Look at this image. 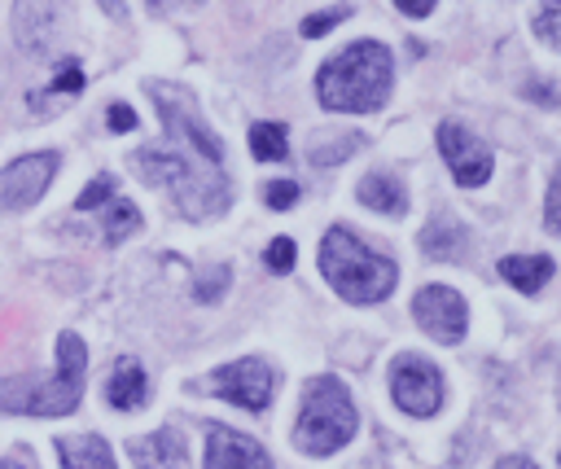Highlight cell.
I'll use <instances>...</instances> for the list:
<instances>
[{
  "mask_svg": "<svg viewBox=\"0 0 561 469\" xmlns=\"http://www.w3.org/2000/svg\"><path fill=\"white\" fill-rule=\"evenodd\" d=\"M149 96L158 101V118L167 127V145L158 149H136L131 162L145 171L149 184L167 188L171 202L188 219L219 215L232 202L228 175H224V145L219 136L202 123L193 96L171 83H149Z\"/></svg>",
  "mask_w": 561,
  "mask_h": 469,
  "instance_id": "obj_1",
  "label": "cell"
},
{
  "mask_svg": "<svg viewBox=\"0 0 561 469\" xmlns=\"http://www.w3.org/2000/svg\"><path fill=\"white\" fill-rule=\"evenodd\" d=\"M390 83H394L390 48L377 39H359L320 66L316 96L324 110H337V114H373L386 105Z\"/></svg>",
  "mask_w": 561,
  "mask_h": 469,
  "instance_id": "obj_2",
  "label": "cell"
},
{
  "mask_svg": "<svg viewBox=\"0 0 561 469\" xmlns=\"http://www.w3.org/2000/svg\"><path fill=\"white\" fill-rule=\"evenodd\" d=\"M320 272H324V281L346 302H381L394 289V281H399L394 259L368 250L351 228H329L324 232V241H320Z\"/></svg>",
  "mask_w": 561,
  "mask_h": 469,
  "instance_id": "obj_3",
  "label": "cell"
},
{
  "mask_svg": "<svg viewBox=\"0 0 561 469\" xmlns=\"http://www.w3.org/2000/svg\"><path fill=\"white\" fill-rule=\"evenodd\" d=\"M83 368H88V351L79 333L66 329L57 338V373L48 381H0V408L26 416H66L83 399Z\"/></svg>",
  "mask_w": 561,
  "mask_h": 469,
  "instance_id": "obj_4",
  "label": "cell"
},
{
  "mask_svg": "<svg viewBox=\"0 0 561 469\" xmlns=\"http://www.w3.org/2000/svg\"><path fill=\"white\" fill-rule=\"evenodd\" d=\"M355 403L346 394V386L337 377H311L298 421H294V447L307 456H333L337 447H346L355 438Z\"/></svg>",
  "mask_w": 561,
  "mask_h": 469,
  "instance_id": "obj_5",
  "label": "cell"
},
{
  "mask_svg": "<svg viewBox=\"0 0 561 469\" xmlns=\"http://www.w3.org/2000/svg\"><path fill=\"white\" fill-rule=\"evenodd\" d=\"M206 390L219 394V399H228V403H237V408H245V412H263L272 403L276 377H272V368L263 359L245 355V359H232V364L215 368L206 377Z\"/></svg>",
  "mask_w": 561,
  "mask_h": 469,
  "instance_id": "obj_6",
  "label": "cell"
},
{
  "mask_svg": "<svg viewBox=\"0 0 561 469\" xmlns=\"http://www.w3.org/2000/svg\"><path fill=\"white\" fill-rule=\"evenodd\" d=\"M390 394L408 416H434L443 408V373L421 355H399L390 364Z\"/></svg>",
  "mask_w": 561,
  "mask_h": 469,
  "instance_id": "obj_7",
  "label": "cell"
},
{
  "mask_svg": "<svg viewBox=\"0 0 561 469\" xmlns=\"http://www.w3.org/2000/svg\"><path fill=\"white\" fill-rule=\"evenodd\" d=\"M438 153L451 167L456 184H465V188L486 184V175H491V149L465 123H456V118H443L438 123Z\"/></svg>",
  "mask_w": 561,
  "mask_h": 469,
  "instance_id": "obj_8",
  "label": "cell"
},
{
  "mask_svg": "<svg viewBox=\"0 0 561 469\" xmlns=\"http://www.w3.org/2000/svg\"><path fill=\"white\" fill-rule=\"evenodd\" d=\"M412 316H416V324H421L430 338H438V342H460V338H465V324H469L465 298H460L456 289H447V285H425V289H416Z\"/></svg>",
  "mask_w": 561,
  "mask_h": 469,
  "instance_id": "obj_9",
  "label": "cell"
},
{
  "mask_svg": "<svg viewBox=\"0 0 561 469\" xmlns=\"http://www.w3.org/2000/svg\"><path fill=\"white\" fill-rule=\"evenodd\" d=\"M53 171H57V153H26V158L9 162L0 171V210L35 206L44 197V188L53 184Z\"/></svg>",
  "mask_w": 561,
  "mask_h": 469,
  "instance_id": "obj_10",
  "label": "cell"
},
{
  "mask_svg": "<svg viewBox=\"0 0 561 469\" xmlns=\"http://www.w3.org/2000/svg\"><path fill=\"white\" fill-rule=\"evenodd\" d=\"M206 469H272V456L254 438H245L228 425H210L206 430Z\"/></svg>",
  "mask_w": 561,
  "mask_h": 469,
  "instance_id": "obj_11",
  "label": "cell"
},
{
  "mask_svg": "<svg viewBox=\"0 0 561 469\" xmlns=\"http://www.w3.org/2000/svg\"><path fill=\"white\" fill-rule=\"evenodd\" d=\"M131 465L136 469H188V451H184V434L175 425H162L149 438H136L131 447Z\"/></svg>",
  "mask_w": 561,
  "mask_h": 469,
  "instance_id": "obj_12",
  "label": "cell"
},
{
  "mask_svg": "<svg viewBox=\"0 0 561 469\" xmlns=\"http://www.w3.org/2000/svg\"><path fill=\"white\" fill-rule=\"evenodd\" d=\"M421 250L438 263H465L469 259V228L456 224L451 215H434L421 232Z\"/></svg>",
  "mask_w": 561,
  "mask_h": 469,
  "instance_id": "obj_13",
  "label": "cell"
},
{
  "mask_svg": "<svg viewBox=\"0 0 561 469\" xmlns=\"http://www.w3.org/2000/svg\"><path fill=\"white\" fill-rule=\"evenodd\" d=\"M145 399H149L145 368H140L131 355H123V359L110 368V381H105V403H110V408H118V412H131V408H140Z\"/></svg>",
  "mask_w": 561,
  "mask_h": 469,
  "instance_id": "obj_14",
  "label": "cell"
},
{
  "mask_svg": "<svg viewBox=\"0 0 561 469\" xmlns=\"http://www.w3.org/2000/svg\"><path fill=\"white\" fill-rule=\"evenodd\" d=\"M359 202H364L368 210H381V215H403V210H408V188H403V180L390 175V171H368V175L359 180Z\"/></svg>",
  "mask_w": 561,
  "mask_h": 469,
  "instance_id": "obj_15",
  "label": "cell"
},
{
  "mask_svg": "<svg viewBox=\"0 0 561 469\" xmlns=\"http://www.w3.org/2000/svg\"><path fill=\"white\" fill-rule=\"evenodd\" d=\"M500 276L522 294H539L543 281H552V259L548 254H504Z\"/></svg>",
  "mask_w": 561,
  "mask_h": 469,
  "instance_id": "obj_16",
  "label": "cell"
},
{
  "mask_svg": "<svg viewBox=\"0 0 561 469\" xmlns=\"http://www.w3.org/2000/svg\"><path fill=\"white\" fill-rule=\"evenodd\" d=\"M57 451H61V469H114V456L96 434H66L57 438Z\"/></svg>",
  "mask_w": 561,
  "mask_h": 469,
  "instance_id": "obj_17",
  "label": "cell"
},
{
  "mask_svg": "<svg viewBox=\"0 0 561 469\" xmlns=\"http://www.w3.org/2000/svg\"><path fill=\"white\" fill-rule=\"evenodd\" d=\"M250 153H254L259 162H280V158L289 153L285 127H280V123H254V127H250Z\"/></svg>",
  "mask_w": 561,
  "mask_h": 469,
  "instance_id": "obj_18",
  "label": "cell"
},
{
  "mask_svg": "<svg viewBox=\"0 0 561 469\" xmlns=\"http://www.w3.org/2000/svg\"><path fill=\"white\" fill-rule=\"evenodd\" d=\"M359 145H364V136H359V131H337V136H329L324 145L316 140V145L307 149V158H311V167H333V162L351 158Z\"/></svg>",
  "mask_w": 561,
  "mask_h": 469,
  "instance_id": "obj_19",
  "label": "cell"
},
{
  "mask_svg": "<svg viewBox=\"0 0 561 469\" xmlns=\"http://www.w3.org/2000/svg\"><path fill=\"white\" fill-rule=\"evenodd\" d=\"M140 228V210L131 206V202H110L105 206V241H123L127 232H136Z\"/></svg>",
  "mask_w": 561,
  "mask_h": 469,
  "instance_id": "obj_20",
  "label": "cell"
},
{
  "mask_svg": "<svg viewBox=\"0 0 561 469\" xmlns=\"http://www.w3.org/2000/svg\"><path fill=\"white\" fill-rule=\"evenodd\" d=\"M535 35L548 44V48H561V4H543L535 13Z\"/></svg>",
  "mask_w": 561,
  "mask_h": 469,
  "instance_id": "obj_21",
  "label": "cell"
},
{
  "mask_svg": "<svg viewBox=\"0 0 561 469\" xmlns=\"http://www.w3.org/2000/svg\"><path fill=\"white\" fill-rule=\"evenodd\" d=\"M543 228H548L552 237H561V162H557V171H552V180H548V197H543Z\"/></svg>",
  "mask_w": 561,
  "mask_h": 469,
  "instance_id": "obj_22",
  "label": "cell"
},
{
  "mask_svg": "<svg viewBox=\"0 0 561 469\" xmlns=\"http://www.w3.org/2000/svg\"><path fill=\"white\" fill-rule=\"evenodd\" d=\"M346 18H351V9H346V4H337V9H324V13H311V18H302V35H307V39H316V35L333 31L337 22H346Z\"/></svg>",
  "mask_w": 561,
  "mask_h": 469,
  "instance_id": "obj_23",
  "label": "cell"
},
{
  "mask_svg": "<svg viewBox=\"0 0 561 469\" xmlns=\"http://www.w3.org/2000/svg\"><path fill=\"white\" fill-rule=\"evenodd\" d=\"M294 259H298V250H294L289 237H276V241H267V250H263V263H267L272 272H289Z\"/></svg>",
  "mask_w": 561,
  "mask_h": 469,
  "instance_id": "obj_24",
  "label": "cell"
},
{
  "mask_svg": "<svg viewBox=\"0 0 561 469\" xmlns=\"http://www.w3.org/2000/svg\"><path fill=\"white\" fill-rule=\"evenodd\" d=\"M110 197H114V175H96V180L79 193L75 210H92V206H101V202H110Z\"/></svg>",
  "mask_w": 561,
  "mask_h": 469,
  "instance_id": "obj_25",
  "label": "cell"
},
{
  "mask_svg": "<svg viewBox=\"0 0 561 469\" xmlns=\"http://www.w3.org/2000/svg\"><path fill=\"white\" fill-rule=\"evenodd\" d=\"M263 202L272 210H289L298 202V184L294 180H272V184H263Z\"/></svg>",
  "mask_w": 561,
  "mask_h": 469,
  "instance_id": "obj_26",
  "label": "cell"
},
{
  "mask_svg": "<svg viewBox=\"0 0 561 469\" xmlns=\"http://www.w3.org/2000/svg\"><path fill=\"white\" fill-rule=\"evenodd\" d=\"M79 88H83L79 61H61V66H57V79L48 83V92H79Z\"/></svg>",
  "mask_w": 561,
  "mask_h": 469,
  "instance_id": "obj_27",
  "label": "cell"
},
{
  "mask_svg": "<svg viewBox=\"0 0 561 469\" xmlns=\"http://www.w3.org/2000/svg\"><path fill=\"white\" fill-rule=\"evenodd\" d=\"M224 285H228V267H215V272H206V276H202V285H197L193 294H197L202 302H210V298H219V294H224Z\"/></svg>",
  "mask_w": 561,
  "mask_h": 469,
  "instance_id": "obj_28",
  "label": "cell"
},
{
  "mask_svg": "<svg viewBox=\"0 0 561 469\" xmlns=\"http://www.w3.org/2000/svg\"><path fill=\"white\" fill-rule=\"evenodd\" d=\"M110 127H114V131H131V127H136V114H131V105L114 101V105H110Z\"/></svg>",
  "mask_w": 561,
  "mask_h": 469,
  "instance_id": "obj_29",
  "label": "cell"
},
{
  "mask_svg": "<svg viewBox=\"0 0 561 469\" xmlns=\"http://www.w3.org/2000/svg\"><path fill=\"white\" fill-rule=\"evenodd\" d=\"M522 92H530V96H539L543 105H561V101H557V92H552V88H543V83H526Z\"/></svg>",
  "mask_w": 561,
  "mask_h": 469,
  "instance_id": "obj_30",
  "label": "cell"
},
{
  "mask_svg": "<svg viewBox=\"0 0 561 469\" xmlns=\"http://www.w3.org/2000/svg\"><path fill=\"white\" fill-rule=\"evenodd\" d=\"M495 469H539L535 460H526V456H500V465Z\"/></svg>",
  "mask_w": 561,
  "mask_h": 469,
  "instance_id": "obj_31",
  "label": "cell"
},
{
  "mask_svg": "<svg viewBox=\"0 0 561 469\" xmlns=\"http://www.w3.org/2000/svg\"><path fill=\"white\" fill-rule=\"evenodd\" d=\"M399 9H403V13H408V18H425V13H430V9H434V4H425V0H421V4H416V0H403V4H399Z\"/></svg>",
  "mask_w": 561,
  "mask_h": 469,
  "instance_id": "obj_32",
  "label": "cell"
},
{
  "mask_svg": "<svg viewBox=\"0 0 561 469\" xmlns=\"http://www.w3.org/2000/svg\"><path fill=\"white\" fill-rule=\"evenodd\" d=\"M0 469H22V465L18 460H0Z\"/></svg>",
  "mask_w": 561,
  "mask_h": 469,
  "instance_id": "obj_33",
  "label": "cell"
}]
</instances>
